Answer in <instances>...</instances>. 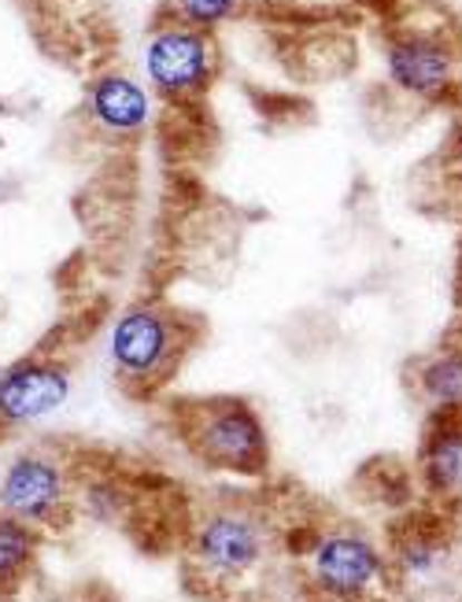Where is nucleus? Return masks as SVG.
<instances>
[{"mask_svg": "<svg viewBox=\"0 0 462 602\" xmlns=\"http://www.w3.org/2000/svg\"><path fill=\"white\" fill-rule=\"evenodd\" d=\"M218 52L212 30H196L185 22H164L145 41V78L159 97L167 100H193L204 97L215 82Z\"/></svg>", "mask_w": 462, "mask_h": 602, "instance_id": "7", "label": "nucleus"}, {"mask_svg": "<svg viewBox=\"0 0 462 602\" xmlns=\"http://www.w3.org/2000/svg\"><path fill=\"white\" fill-rule=\"evenodd\" d=\"M403 385L425 411L462 403V322L444 333L441 344L403 366Z\"/></svg>", "mask_w": 462, "mask_h": 602, "instance_id": "11", "label": "nucleus"}, {"mask_svg": "<svg viewBox=\"0 0 462 602\" xmlns=\"http://www.w3.org/2000/svg\"><path fill=\"white\" fill-rule=\"evenodd\" d=\"M441 602H462V599H441Z\"/></svg>", "mask_w": 462, "mask_h": 602, "instance_id": "15", "label": "nucleus"}, {"mask_svg": "<svg viewBox=\"0 0 462 602\" xmlns=\"http://www.w3.org/2000/svg\"><path fill=\"white\" fill-rule=\"evenodd\" d=\"M196 344H200V322L181 310L156 299L122 307L108 333L115 385L134 403L159 399L181 374Z\"/></svg>", "mask_w": 462, "mask_h": 602, "instance_id": "4", "label": "nucleus"}, {"mask_svg": "<svg viewBox=\"0 0 462 602\" xmlns=\"http://www.w3.org/2000/svg\"><path fill=\"white\" fill-rule=\"evenodd\" d=\"M38 547H41L38 529L0 511V595L19 592L22 581L33 570V562H38Z\"/></svg>", "mask_w": 462, "mask_h": 602, "instance_id": "13", "label": "nucleus"}, {"mask_svg": "<svg viewBox=\"0 0 462 602\" xmlns=\"http://www.w3.org/2000/svg\"><path fill=\"white\" fill-rule=\"evenodd\" d=\"M86 108L92 115V122H97L104 134H115V137H134L153 122V97H148V89L137 82V78L119 75V71L100 75L97 82L89 86Z\"/></svg>", "mask_w": 462, "mask_h": 602, "instance_id": "12", "label": "nucleus"}, {"mask_svg": "<svg viewBox=\"0 0 462 602\" xmlns=\"http://www.w3.org/2000/svg\"><path fill=\"white\" fill-rule=\"evenodd\" d=\"M277 554L285 521L256 492H223L196 506L181 540V584L207 602H252Z\"/></svg>", "mask_w": 462, "mask_h": 602, "instance_id": "1", "label": "nucleus"}, {"mask_svg": "<svg viewBox=\"0 0 462 602\" xmlns=\"http://www.w3.org/2000/svg\"><path fill=\"white\" fill-rule=\"evenodd\" d=\"M285 554L296 562L299 592L311 602H389L403 592L385 547L348 521L285 525Z\"/></svg>", "mask_w": 462, "mask_h": 602, "instance_id": "2", "label": "nucleus"}, {"mask_svg": "<svg viewBox=\"0 0 462 602\" xmlns=\"http://www.w3.org/2000/svg\"><path fill=\"white\" fill-rule=\"evenodd\" d=\"M459 529V506L425 500H419V506H403L385 525V540H381L400 588H422L436 581L455 559Z\"/></svg>", "mask_w": 462, "mask_h": 602, "instance_id": "6", "label": "nucleus"}, {"mask_svg": "<svg viewBox=\"0 0 462 602\" xmlns=\"http://www.w3.org/2000/svg\"><path fill=\"white\" fill-rule=\"evenodd\" d=\"M414 481L425 503L459 506L462 500V403L425 411L419 451H414Z\"/></svg>", "mask_w": 462, "mask_h": 602, "instance_id": "10", "label": "nucleus"}, {"mask_svg": "<svg viewBox=\"0 0 462 602\" xmlns=\"http://www.w3.org/2000/svg\"><path fill=\"white\" fill-rule=\"evenodd\" d=\"M170 436L207 473L237 481H267L274 466L271 430L245 396H175L164 403Z\"/></svg>", "mask_w": 462, "mask_h": 602, "instance_id": "3", "label": "nucleus"}, {"mask_svg": "<svg viewBox=\"0 0 462 602\" xmlns=\"http://www.w3.org/2000/svg\"><path fill=\"white\" fill-rule=\"evenodd\" d=\"M240 0H170V19L196 30H215L226 19H234Z\"/></svg>", "mask_w": 462, "mask_h": 602, "instance_id": "14", "label": "nucleus"}, {"mask_svg": "<svg viewBox=\"0 0 462 602\" xmlns=\"http://www.w3.org/2000/svg\"><path fill=\"white\" fill-rule=\"evenodd\" d=\"M71 399V363L60 355H27L0 374V425L22 430Z\"/></svg>", "mask_w": 462, "mask_h": 602, "instance_id": "9", "label": "nucleus"}, {"mask_svg": "<svg viewBox=\"0 0 462 602\" xmlns=\"http://www.w3.org/2000/svg\"><path fill=\"white\" fill-rule=\"evenodd\" d=\"M0 511L38 532H67L78 517V458L27 447L0 473Z\"/></svg>", "mask_w": 462, "mask_h": 602, "instance_id": "5", "label": "nucleus"}, {"mask_svg": "<svg viewBox=\"0 0 462 602\" xmlns=\"http://www.w3.org/2000/svg\"><path fill=\"white\" fill-rule=\"evenodd\" d=\"M0 433H4V425H0Z\"/></svg>", "mask_w": 462, "mask_h": 602, "instance_id": "16", "label": "nucleus"}, {"mask_svg": "<svg viewBox=\"0 0 462 602\" xmlns=\"http://www.w3.org/2000/svg\"><path fill=\"white\" fill-rule=\"evenodd\" d=\"M385 75L414 100H444L459 82V49L436 30H403L385 49Z\"/></svg>", "mask_w": 462, "mask_h": 602, "instance_id": "8", "label": "nucleus"}]
</instances>
